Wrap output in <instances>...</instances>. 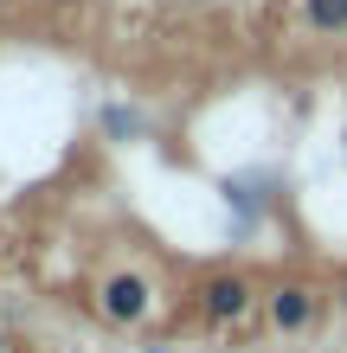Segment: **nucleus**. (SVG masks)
<instances>
[{
  "label": "nucleus",
  "instance_id": "obj_1",
  "mask_svg": "<svg viewBox=\"0 0 347 353\" xmlns=\"http://www.w3.org/2000/svg\"><path fill=\"white\" fill-rule=\"evenodd\" d=\"M257 302H264V289L244 276V270H206V276H199V315H206L212 327H238V321H251V315H257Z\"/></svg>",
  "mask_w": 347,
  "mask_h": 353
},
{
  "label": "nucleus",
  "instance_id": "obj_2",
  "mask_svg": "<svg viewBox=\"0 0 347 353\" xmlns=\"http://www.w3.org/2000/svg\"><path fill=\"white\" fill-rule=\"evenodd\" d=\"M321 315V289L315 283H302V276H277L270 289H264V321H270V334L283 341H296V334H309Z\"/></svg>",
  "mask_w": 347,
  "mask_h": 353
},
{
  "label": "nucleus",
  "instance_id": "obj_3",
  "mask_svg": "<svg viewBox=\"0 0 347 353\" xmlns=\"http://www.w3.org/2000/svg\"><path fill=\"white\" fill-rule=\"evenodd\" d=\"M97 315L110 327H141L155 315V283L141 276V270H110V276L97 283Z\"/></svg>",
  "mask_w": 347,
  "mask_h": 353
},
{
  "label": "nucleus",
  "instance_id": "obj_4",
  "mask_svg": "<svg viewBox=\"0 0 347 353\" xmlns=\"http://www.w3.org/2000/svg\"><path fill=\"white\" fill-rule=\"evenodd\" d=\"M302 26L321 32V39L347 32V0H302Z\"/></svg>",
  "mask_w": 347,
  "mask_h": 353
},
{
  "label": "nucleus",
  "instance_id": "obj_5",
  "mask_svg": "<svg viewBox=\"0 0 347 353\" xmlns=\"http://www.w3.org/2000/svg\"><path fill=\"white\" fill-rule=\"evenodd\" d=\"M103 135H110V141H129V135H141V116L129 110V103H110V110H103Z\"/></svg>",
  "mask_w": 347,
  "mask_h": 353
},
{
  "label": "nucleus",
  "instance_id": "obj_6",
  "mask_svg": "<svg viewBox=\"0 0 347 353\" xmlns=\"http://www.w3.org/2000/svg\"><path fill=\"white\" fill-rule=\"evenodd\" d=\"M335 315L347 321V270H341V276H335Z\"/></svg>",
  "mask_w": 347,
  "mask_h": 353
},
{
  "label": "nucleus",
  "instance_id": "obj_7",
  "mask_svg": "<svg viewBox=\"0 0 347 353\" xmlns=\"http://www.w3.org/2000/svg\"><path fill=\"white\" fill-rule=\"evenodd\" d=\"M0 353H7V334H0Z\"/></svg>",
  "mask_w": 347,
  "mask_h": 353
},
{
  "label": "nucleus",
  "instance_id": "obj_8",
  "mask_svg": "<svg viewBox=\"0 0 347 353\" xmlns=\"http://www.w3.org/2000/svg\"><path fill=\"white\" fill-rule=\"evenodd\" d=\"M155 353H161V347H155Z\"/></svg>",
  "mask_w": 347,
  "mask_h": 353
}]
</instances>
